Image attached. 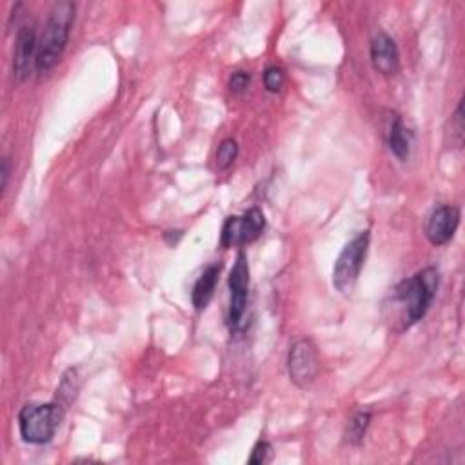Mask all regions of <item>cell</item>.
<instances>
[{
	"label": "cell",
	"instance_id": "cell-1",
	"mask_svg": "<svg viewBox=\"0 0 465 465\" xmlns=\"http://www.w3.org/2000/svg\"><path fill=\"white\" fill-rule=\"evenodd\" d=\"M440 285L436 267H423L413 276L402 280L391 293L393 322L398 331H405L420 322L431 309Z\"/></svg>",
	"mask_w": 465,
	"mask_h": 465
},
{
	"label": "cell",
	"instance_id": "cell-2",
	"mask_svg": "<svg viewBox=\"0 0 465 465\" xmlns=\"http://www.w3.org/2000/svg\"><path fill=\"white\" fill-rule=\"evenodd\" d=\"M75 5L73 3H57L50 12V17L39 35L35 71L44 75L51 71L62 59L66 46L70 42L71 28L75 23Z\"/></svg>",
	"mask_w": 465,
	"mask_h": 465
},
{
	"label": "cell",
	"instance_id": "cell-3",
	"mask_svg": "<svg viewBox=\"0 0 465 465\" xmlns=\"http://www.w3.org/2000/svg\"><path fill=\"white\" fill-rule=\"evenodd\" d=\"M64 420V407L57 402L28 404L19 413V431L26 443L44 445L53 440Z\"/></svg>",
	"mask_w": 465,
	"mask_h": 465
},
{
	"label": "cell",
	"instance_id": "cell-4",
	"mask_svg": "<svg viewBox=\"0 0 465 465\" xmlns=\"http://www.w3.org/2000/svg\"><path fill=\"white\" fill-rule=\"evenodd\" d=\"M369 244H371V233L360 231L340 251L333 267V287L339 293L349 294L355 289L367 258Z\"/></svg>",
	"mask_w": 465,
	"mask_h": 465
},
{
	"label": "cell",
	"instance_id": "cell-5",
	"mask_svg": "<svg viewBox=\"0 0 465 465\" xmlns=\"http://www.w3.org/2000/svg\"><path fill=\"white\" fill-rule=\"evenodd\" d=\"M321 373V358L317 346L313 340L300 339L296 340L287 355V375L289 380L300 387L305 389L312 386Z\"/></svg>",
	"mask_w": 465,
	"mask_h": 465
},
{
	"label": "cell",
	"instance_id": "cell-6",
	"mask_svg": "<svg viewBox=\"0 0 465 465\" xmlns=\"http://www.w3.org/2000/svg\"><path fill=\"white\" fill-rule=\"evenodd\" d=\"M249 298V262L244 251H238L233 269L229 273V312L228 324L231 333L242 324Z\"/></svg>",
	"mask_w": 465,
	"mask_h": 465
},
{
	"label": "cell",
	"instance_id": "cell-7",
	"mask_svg": "<svg viewBox=\"0 0 465 465\" xmlns=\"http://www.w3.org/2000/svg\"><path fill=\"white\" fill-rule=\"evenodd\" d=\"M265 229V217L262 209L251 208L242 217H229L224 222L220 244L224 249H229L231 246H246L262 237Z\"/></svg>",
	"mask_w": 465,
	"mask_h": 465
},
{
	"label": "cell",
	"instance_id": "cell-8",
	"mask_svg": "<svg viewBox=\"0 0 465 465\" xmlns=\"http://www.w3.org/2000/svg\"><path fill=\"white\" fill-rule=\"evenodd\" d=\"M460 217L461 215L456 206L443 204L434 208L425 222L427 240L436 247L449 244L454 238V233L460 226Z\"/></svg>",
	"mask_w": 465,
	"mask_h": 465
},
{
	"label": "cell",
	"instance_id": "cell-9",
	"mask_svg": "<svg viewBox=\"0 0 465 465\" xmlns=\"http://www.w3.org/2000/svg\"><path fill=\"white\" fill-rule=\"evenodd\" d=\"M37 48L39 37L35 26L24 24L15 39V51H14V77L15 82H23L28 79L32 66L35 68L37 60Z\"/></svg>",
	"mask_w": 465,
	"mask_h": 465
},
{
	"label": "cell",
	"instance_id": "cell-10",
	"mask_svg": "<svg viewBox=\"0 0 465 465\" xmlns=\"http://www.w3.org/2000/svg\"><path fill=\"white\" fill-rule=\"evenodd\" d=\"M373 68L384 77H395L400 70V51L387 33H378L371 41Z\"/></svg>",
	"mask_w": 465,
	"mask_h": 465
},
{
	"label": "cell",
	"instance_id": "cell-11",
	"mask_svg": "<svg viewBox=\"0 0 465 465\" xmlns=\"http://www.w3.org/2000/svg\"><path fill=\"white\" fill-rule=\"evenodd\" d=\"M413 140H414L413 131L405 126L404 118L395 113L387 127V145L398 161L405 163L409 159Z\"/></svg>",
	"mask_w": 465,
	"mask_h": 465
},
{
	"label": "cell",
	"instance_id": "cell-12",
	"mask_svg": "<svg viewBox=\"0 0 465 465\" xmlns=\"http://www.w3.org/2000/svg\"><path fill=\"white\" fill-rule=\"evenodd\" d=\"M220 269H222L220 264H211L199 276V280L193 287V293H191V300H193V305L197 312H204V309L209 305V302L215 294L219 278H220Z\"/></svg>",
	"mask_w": 465,
	"mask_h": 465
},
{
	"label": "cell",
	"instance_id": "cell-13",
	"mask_svg": "<svg viewBox=\"0 0 465 465\" xmlns=\"http://www.w3.org/2000/svg\"><path fill=\"white\" fill-rule=\"evenodd\" d=\"M371 413L369 411H358L353 414V418L349 420L348 431H346V440L353 445H360L366 438V432L371 425Z\"/></svg>",
	"mask_w": 465,
	"mask_h": 465
},
{
	"label": "cell",
	"instance_id": "cell-14",
	"mask_svg": "<svg viewBox=\"0 0 465 465\" xmlns=\"http://www.w3.org/2000/svg\"><path fill=\"white\" fill-rule=\"evenodd\" d=\"M238 157V142L235 138H226L217 149V166L219 170H228L235 164Z\"/></svg>",
	"mask_w": 465,
	"mask_h": 465
},
{
	"label": "cell",
	"instance_id": "cell-15",
	"mask_svg": "<svg viewBox=\"0 0 465 465\" xmlns=\"http://www.w3.org/2000/svg\"><path fill=\"white\" fill-rule=\"evenodd\" d=\"M451 145L461 147L463 142V102L458 104L454 115L451 116Z\"/></svg>",
	"mask_w": 465,
	"mask_h": 465
},
{
	"label": "cell",
	"instance_id": "cell-16",
	"mask_svg": "<svg viewBox=\"0 0 465 465\" xmlns=\"http://www.w3.org/2000/svg\"><path fill=\"white\" fill-rule=\"evenodd\" d=\"M285 82V75H284V70L278 68V66H269L265 71H264V86L269 93H278L282 89Z\"/></svg>",
	"mask_w": 465,
	"mask_h": 465
},
{
	"label": "cell",
	"instance_id": "cell-17",
	"mask_svg": "<svg viewBox=\"0 0 465 465\" xmlns=\"http://www.w3.org/2000/svg\"><path fill=\"white\" fill-rule=\"evenodd\" d=\"M271 456H273V447H271V443L265 442V440H260V442L253 447V452H251V456H249V463H251V465H264V463H267V461L271 460Z\"/></svg>",
	"mask_w": 465,
	"mask_h": 465
},
{
	"label": "cell",
	"instance_id": "cell-18",
	"mask_svg": "<svg viewBox=\"0 0 465 465\" xmlns=\"http://www.w3.org/2000/svg\"><path fill=\"white\" fill-rule=\"evenodd\" d=\"M251 84V75L247 71H235L231 77H229V82H228V88L233 95H242L247 91Z\"/></svg>",
	"mask_w": 465,
	"mask_h": 465
},
{
	"label": "cell",
	"instance_id": "cell-19",
	"mask_svg": "<svg viewBox=\"0 0 465 465\" xmlns=\"http://www.w3.org/2000/svg\"><path fill=\"white\" fill-rule=\"evenodd\" d=\"M0 175H3V184H0V190H3V193H5L6 186H8V179H10V163H8V159L3 161V172H0Z\"/></svg>",
	"mask_w": 465,
	"mask_h": 465
}]
</instances>
